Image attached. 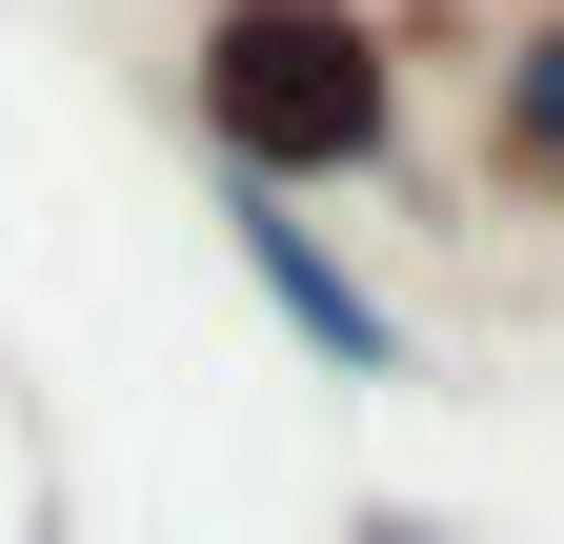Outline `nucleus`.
Segmentation results:
<instances>
[{"instance_id":"2","label":"nucleus","mask_w":564,"mask_h":544,"mask_svg":"<svg viewBox=\"0 0 564 544\" xmlns=\"http://www.w3.org/2000/svg\"><path fill=\"white\" fill-rule=\"evenodd\" d=\"M242 262H262V303L303 323L323 363H364V383H383V303H364V283H343V262H323V222H303V202H282V182H242Z\"/></svg>"},{"instance_id":"3","label":"nucleus","mask_w":564,"mask_h":544,"mask_svg":"<svg viewBox=\"0 0 564 544\" xmlns=\"http://www.w3.org/2000/svg\"><path fill=\"white\" fill-rule=\"evenodd\" d=\"M505 162H524V182L564 202V21H544V41L505 61Z\"/></svg>"},{"instance_id":"1","label":"nucleus","mask_w":564,"mask_h":544,"mask_svg":"<svg viewBox=\"0 0 564 544\" xmlns=\"http://www.w3.org/2000/svg\"><path fill=\"white\" fill-rule=\"evenodd\" d=\"M202 121H223L242 182H323V162H364L403 101H383V41L343 21V0H223V21H202Z\"/></svg>"}]
</instances>
